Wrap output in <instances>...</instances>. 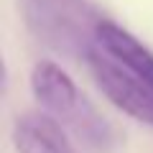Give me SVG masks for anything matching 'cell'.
I'll list each match as a JSON object with an SVG mask.
<instances>
[{
  "label": "cell",
  "mask_w": 153,
  "mask_h": 153,
  "mask_svg": "<svg viewBox=\"0 0 153 153\" xmlns=\"http://www.w3.org/2000/svg\"><path fill=\"white\" fill-rule=\"evenodd\" d=\"M13 146L18 153H79L66 130L46 112H26L13 125Z\"/></svg>",
  "instance_id": "cell-4"
},
{
  "label": "cell",
  "mask_w": 153,
  "mask_h": 153,
  "mask_svg": "<svg viewBox=\"0 0 153 153\" xmlns=\"http://www.w3.org/2000/svg\"><path fill=\"white\" fill-rule=\"evenodd\" d=\"M87 66L92 71L100 92L133 120L153 125V87L133 74L128 66L102 51L97 44L87 49Z\"/></svg>",
  "instance_id": "cell-2"
},
{
  "label": "cell",
  "mask_w": 153,
  "mask_h": 153,
  "mask_svg": "<svg viewBox=\"0 0 153 153\" xmlns=\"http://www.w3.org/2000/svg\"><path fill=\"white\" fill-rule=\"evenodd\" d=\"M94 44L153 87V51L140 44L130 31L102 18L94 26Z\"/></svg>",
  "instance_id": "cell-3"
},
{
  "label": "cell",
  "mask_w": 153,
  "mask_h": 153,
  "mask_svg": "<svg viewBox=\"0 0 153 153\" xmlns=\"http://www.w3.org/2000/svg\"><path fill=\"white\" fill-rule=\"evenodd\" d=\"M31 92L41 105V112L54 117L82 146L92 151H107L115 143L112 125L59 64L46 59L36 61L31 71Z\"/></svg>",
  "instance_id": "cell-1"
}]
</instances>
